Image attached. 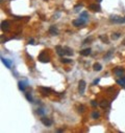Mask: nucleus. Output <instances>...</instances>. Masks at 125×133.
Here are the masks:
<instances>
[{"label":"nucleus","instance_id":"f257e3e1","mask_svg":"<svg viewBox=\"0 0 125 133\" xmlns=\"http://www.w3.org/2000/svg\"><path fill=\"white\" fill-rule=\"evenodd\" d=\"M109 21L114 23H125V17H120L117 15H112L109 17Z\"/></svg>","mask_w":125,"mask_h":133},{"label":"nucleus","instance_id":"f03ea898","mask_svg":"<svg viewBox=\"0 0 125 133\" xmlns=\"http://www.w3.org/2000/svg\"><path fill=\"white\" fill-rule=\"evenodd\" d=\"M39 61L42 62V63H48L50 61V59H49V57L46 56V53H45V51H42L39 56Z\"/></svg>","mask_w":125,"mask_h":133},{"label":"nucleus","instance_id":"7ed1b4c3","mask_svg":"<svg viewBox=\"0 0 125 133\" xmlns=\"http://www.w3.org/2000/svg\"><path fill=\"white\" fill-rule=\"evenodd\" d=\"M86 82L83 80H80L78 82V91L80 94H83L84 93V90H86Z\"/></svg>","mask_w":125,"mask_h":133},{"label":"nucleus","instance_id":"20e7f679","mask_svg":"<svg viewBox=\"0 0 125 133\" xmlns=\"http://www.w3.org/2000/svg\"><path fill=\"white\" fill-rule=\"evenodd\" d=\"M87 23L86 20H83V19H81V18H78V19H76L73 21V25H74L75 27H79V26H82V25H84Z\"/></svg>","mask_w":125,"mask_h":133},{"label":"nucleus","instance_id":"39448f33","mask_svg":"<svg viewBox=\"0 0 125 133\" xmlns=\"http://www.w3.org/2000/svg\"><path fill=\"white\" fill-rule=\"evenodd\" d=\"M89 10L93 11V12H96V13H99V12H101V6L99 4L93 3V4H90L89 5Z\"/></svg>","mask_w":125,"mask_h":133},{"label":"nucleus","instance_id":"423d86ee","mask_svg":"<svg viewBox=\"0 0 125 133\" xmlns=\"http://www.w3.org/2000/svg\"><path fill=\"white\" fill-rule=\"evenodd\" d=\"M10 23L8 21H6V20L1 23V30H3L4 33H6V31L10 30Z\"/></svg>","mask_w":125,"mask_h":133},{"label":"nucleus","instance_id":"0eeeda50","mask_svg":"<svg viewBox=\"0 0 125 133\" xmlns=\"http://www.w3.org/2000/svg\"><path fill=\"white\" fill-rule=\"evenodd\" d=\"M41 121H42V123H43V125H45L46 127H49L53 124L52 120H51V118H48V117H42Z\"/></svg>","mask_w":125,"mask_h":133},{"label":"nucleus","instance_id":"6e6552de","mask_svg":"<svg viewBox=\"0 0 125 133\" xmlns=\"http://www.w3.org/2000/svg\"><path fill=\"white\" fill-rule=\"evenodd\" d=\"M49 34L52 35V36H57L58 35V30L55 25H51L50 28H49Z\"/></svg>","mask_w":125,"mask_h":133},{"label":"nucleus","instance_id":"1a4fd4ad","mask_svg":"<svg viewBox=\"0 0 125 133\" xmlns=\"http://www.w3.org/2000/svg\"><path fill=\"white\" fill-rule=\"evenodd\" d=\"M124 69L122 68V67H116L115 69H114V73L116 74V76H118V77H121L122 74L124 73Z\"/></svg>","mask_w":125,"mask_h":133},{"label":"nucleus","instance_id":"9d476101","mask_svg":"<svg viewBox=\"0 0 125 133\" xmlns=\"http://www.w3.org/2000/svg\"><path fill=\"white\" fill-rule=\"evenodd\" d=\"M55 50H56V53H57V54L59 57H62L65 54V49H64V47H62L61 45L55 46Z\"/></svg>","mask_w":125,"mask_h":133},{"label":"nucleus","instance_id":"9b49d317","mask_svg":"<svg viewBox=\"0 0 125 133\" xmlns=\"http://www.w3.org/2000/svg\"><path fill=\"white\" fill-rule=\"evenodd\" d=\"M40 91H41L43 94H46V95H48V94L51 93V89L50 88L43 87V86H41V87H40Z\"/></svg>","mask_w":125,"mask_h":133},{"label":"nucleus","instance_id":"f8f14e48","mask_svg":"<svg viewBox=\"0 0 125 133\" xmlns=\"http://www.w3.org/2000/svg\"><path fill=\"white\" fill-rule=\"evenodd\" d=\"M99 105H100L101 108H103V109H104V108H107V107H109L110 103H109L107 100H102L101 102H100V104H99Z\"/></svg>","mask_w":125,"mask_h":133},{"label":"nucleus","instance_id":"ddd939ff","mask_svg":"<svg viewBox=\"0 0 125 133\" xmlns=\"http://www.w3.org/2000/svg\"><path fill=\"white\" fill-rule=\"evenodd\" d=\"M91 53H92V49H91V48H86V49H82L80 51V54L83 57H88L91 54Z\"/></svg>","mask_w":125,"mask_h":133},{"label":"nucleus","instance_id":"4468645a","mask_svg":"<svg viewBox=\"0 0 125 133\" xmlns=\"http://www.w3.org/2000/svg\"><path fill=\"white\" fill-rule=\"evenodd\" d=\"M64 49H65V54H67V56H72L73 54V49L72 48H70V47H68V46H66V47H64Z\"/></svg>","mask_w":125,"mask_h":133},{"label":"nucleus","instance_id":"2eb2a0df","mask_svg":"<svg viewBox=\"0 0 125 133\" xmlns=\"http://www.w3.org/2000/svg\"><path fill=\"white\" fill-rule=\"evenodd\" d=\"M79 18L86 20V21L88 22V20H89V14H88V12H82L80 15H79Z\"/></svg>","mask_w":125,"mask_h":133},{"label":"nucleus","instance_id":"dca6fc26","mask_svg":"<svg viewBox=\"0 0 125 133\" xmlns=\"http://www.w3.org/2000/svg\"><path fill=\"white\" fill-rule=\"evenodd\" d=\"M93 69L95 71H100L102 69V65L100 64V63H95V64L93 65Z\"/></svg>","mask_w":125,"mask_h":133},{"label":"nucleus","instance_id":"f3484780","mask_svg":"<svg viewBox=\"0 0 125 133\" xmlns=\"http://www.w3.org/2000/svg\"><path fill=\"white\" fill-rule=\"evenodd\" d=\"M1 60H2V63L6 66L7 68H10V62H8L7 61V59H4V58H1Z\"/></svg>","mask_w":125,"mask_h":133},{"label":"nucleus","instance_id":"a211bd4d","mask_svg":"<svg viewBox=\"0 0 125 133\" xmlns=\"http://www.w3.org/2000/svg\"><path fill=\"white\" fill-rule=\"evenodd\" d=\"M61 62L62 63V64H69V63L72 62V60L67 59V58H62V59H61Z\"/></svg>","mask_w":125,"mask_h":133},{"label":"nucleus","instance_id":"6ab92c4d","mask_svg":"<svg viewBox=\"0 0 125 133\" xmlns=\"http://www.w3.org/2000/svg\"><path fill=\"white\" fill-rule=\"evenodd\" d=\"M18 85H19V89L21 91H24L25 90V83L24 82H21V81H20V82L18 83Z\"/></svg>","mask_w":125,"mask_h":133},{"label":"nucleus","instance_id":"aec40b11","mask_svg":"<svg viewBox=\"0 0 125 133\" xmlns=\"http://www.w3.org/2000/svg\"><path fill=\"white\" fill-rule=\"evenodd\" d=\"M120 37H121V34L120 33H114L112 35V39L113 40H118Z\"/></svg>","mask_w":125,"mask_h":133},{"label":"nucleus","instance_id":"412c9836","mask_svg":"<svg viewBox=\"0 0 125 133\" xmlns=\"http://www.w3.org/2000/svg\"><path fill=\"white\" fill-rule=\"evenodd\" d=\"M99 39H100L102 42H104V43H106V44H109V40H107L106 36H103V35H101V36H99Z\"/></svg>","mask_w":125,"mask_h":133},{"label":"nucleus","instance_id":"4be33fe9","mask_svg":"<svg viewBox=\"0 0 125 133\" xmlns=\"http://www.w3.org/2000/svg\"><path fill=\"white\" fill-rule=\"evenodd\" d=\"M100 117V113H99L98 111H94L92 113V118H94V120H96V118H99Z\"/></svg>","mask_w":125,"mask_h":133},{"label":"nucleus","instance_id":"5701e85b","mask_svg":"<svg viewBox=\"0 0 125 133\" xmlns=\"http://www.w3.org/2000/svg\"><path fill=\"white\" fill-rule=\"evenodd\" d=\"M117 84H119V85H121V86H125V77L121 78L120 80H118L117 81Z\"/></svg>","mask_w":125,"mask_h":133},{"label":"nucleus","instance_id":"b1692460","mask_svg":"<svg viewBox=\"0 0 125 133\" xmlns=\"http://www.w3.org/2000/svg\"><path fill=\"white\" fill-rule=\"evenodd\" d=\"M84 110H86V107H84V105H79L78 106V112H79V113H83Z\"/></svg>","mask_w":125,"mask_h":133},{"label":"nucleus","instance_id":"393cba45","mask_svg":"<svg viewBox=\"0 0 125 133\" xmlns=\"http://www.w3.org/2000/svg\"><path fill=\"white\" fill-rule=\"evenodd\" d=\"M25 95H26V99H27L28 101H29L30 103H32L33 99H32V97H31V94L29 93V92H26V94H25Z\"/></svg>","mask_w":125,"mask_h":133},{"label":"nucleus","instance_id":"a878e982","mask_svg":"<svg viewBox=\"0 0 125 133\" xmlns=\"http://www.w3.org/2000/svg\"><path fill=\"white\" fill-rule=\"evenodd\" d=\"M113 53H114V49H110V50H109V53H107L105 56H104V59H107V58H109L110 56L113 54Z\"/></svg>","mask_w":125,"mask_h":133},{"label":"nucleus","instance_id":"bb28decb","mask_svg":"<svg viewBox=\"0 0 125 133\" xmlns=\"http://www.w3.org/2000/svg\"><path fill=\"white\" fill-rule=\"evenodd\" d=\"M93 40V38H88V39H86L83 41V43H82V44H87V43H89V42H91Z\"/></svg>","mask_w":125,"mask_h":133},{"label":"nucleus","instance_id":"cd10ccee","mask_svg":"<svg viewBox=\"0 0 125 133\" xmlns=\"http://www.w3.org/2000/svg\"><path fill=\"white\" fill-rule=\"evenodd\" d=\"M36 113L40 114V115H43L44 114V111H43V109H38L36 110Z\"/></svg>","mask_w":125,"mask_h":133},{"label":"nucleus","instance_id":"c85d7f7f","mask_svg":"<svg viewBox=\"0 0 125 133\" xmlns=\"http://www.w3.org/2000/svg\"><path fill=\"white\" fill-rule=\"evenodd\" d=\"M91 105H92L93 107H97L98 106V103L96 102V101H92V102H91Z\"/></svg>","mask_w":125,"mask_h":133},{"label":"nucleus","instance_id":"c756f323","mask_svg":"<svg viewBox=\"0 0 125 133\" xmlns=\"http://www.w3.org/2000/svg\"><path fill=\"white\" fill-rule=\"evenodd\" d=\"M81 6H82V4H77V5H76V6L74 7L75 12H78V8H79V7H81Z\"/></svg>","mask_w":125,"mask_h":133},{"label":"nucleus","instance_id":"7c9ffc66","mask_svg":"<svg viewBox=\"0 0 125 133\" xmlns=\"http://www.w3.org/2000/svg\"><path fill=\"white\" fill-rule=\"evenodd\" d=\"M28 43H29V44H31V45H33V44H35V40H33V39H30Z\"/></svg>","mask_w":125,"mask_h":133},{"label":"nucleus","instance_id":"2f4dec72","mask_svg":"<svg viewBox=\"0 0 125 133\" xmlns=\"http://www.w3.org/2000/svg\"><path fill=\"white\" fill-rule=\"evenodd\" d=\"M98 83H99V79H97V80L94 81V82H93V85H96V84H98Z\"/></svg>","mask_w":125,"mask_h":133},{"label":"nucleus","instance_id":"473e14b6","mask_svg":"<svg viewBox=\"0 0 125 133\" xmlns=\"http://www.w3.org/2000/svg\"><path fill=\"white\" fill-rule=\"evenodd\" d=\"M122 44H123V45H125V39L123 40V41H122Z\"/></svg>","mask_w":125,"mask_h":133},{"label":"nucleus","instance_id":"72a5a7b5","mask_svg":"<svg viewBox=\"0 0 125 133\" xmlns=\"http://www.w3.org/2000/svg\"><path fill=\"white\" fill-rule=\"evenodd\" d=\"M97 1H98V2H101V1H102V0H97Z\"/></svg>","mask_w":125,"mask_h":133},{"label":"nucleus","instance_id":"f704fd0d","mask_svg":"<svg viewBox=\"0 0 125 133\" xmlns=\"http://www.w3.org/2000/svg\"><path fill=\"white\" fill-rule=\"evenodd\" d=\"M1 2H3V0H1Z\"/></svg>","mask_w":125,"mask_h":133}]
</instances>
